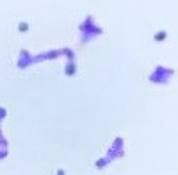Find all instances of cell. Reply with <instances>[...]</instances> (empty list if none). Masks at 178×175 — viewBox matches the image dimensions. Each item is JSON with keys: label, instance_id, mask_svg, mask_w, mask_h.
<instances>
[{"label": "cell", "instance_id": "1", "mask_svg": "<svg viewBox=\"0 0 178 175\" xmlns=\"http://www.w3.org/2000/svg\"><path fill=\"white\" fill-rule=\"evenodd\" d=\"M166 36H167L166 32H157V34H155V41H164Z\"/></svg>", "mask_w": 178, "mask_h": 175}, {"label": "cell", "instance_id": "2", "mask_svg": "<svg viewBox=\"0 0 178 175\" xmlns=\"http://www.w3.org/2000/svg\"><path fill=\"white\" fill-rule=\"evenodd\" d=\"M20 31H27V23H20V27H18Z\"/></svg>", "mask_w": 178, "mask_h": 175}]
</instances>
